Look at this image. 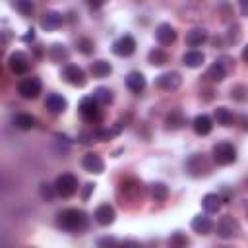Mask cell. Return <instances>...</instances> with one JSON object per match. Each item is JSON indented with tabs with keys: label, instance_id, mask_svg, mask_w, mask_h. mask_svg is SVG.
Here are the masks:
<instances>
[{
	"label": "cell",
	"instance_id": "15",
	"mask_svg": "<svg viewBox=\"0 0 248 248\" xmlns=\"http://www.w3.org/2000/svg\"><path fill=\"white\" fill-rule=\"evenodd\" d=\"M45 107L52 112V114H62L66 108H68V101L58 95V93H48L46 99H45Z\"/></svg>",
	"mask_w": 248,
	"mask_h": 248
},
{
	"label": "cell",
	"instance_id": "34",
	"mask_svg": "<svg viewBox=\"0 0 248 248\" xmlns=\"http://www.w3.org/2000/svg\"><path fill=\"white\" fill-rule=\"evenodd\" d=\"M120 240L114 238V236H101L97 240V248H118Z\"/></svg>",
	"mask_w": 248,
	"mask_h": 248
},
{
	"label": "cell",
	"instance_id": "5",
	"mask_svg": "<svg viewBox=\"0 0 248 248\" xmlns=\"http://www.w3.org/2000/svg\"><path fill=\"white\" fill-rule=\"evenodd\" d=\"M209 170H211V163L203 153H196L186 161V172L190 176H196V178L205 176V174H209Z\"/></svg>",
	"mask_w": 248,
	"mask_h": 248
},
{
	"label": "cell",
	"instance_id": "16",
	"mask_svg": "<svg viewBox=\"0 0 248 248\" xmlns=\"http://www.w3.org/2000/svg\"><path fill=\"white\" fill-rule=\"evenodd\" d=\"M62 21H64L62 14H60V12H54V10H48V12H45V14L41 16V27L46 29V31L58 29V27L62 25Z\"/></svg>",
	"mask_w": 248,
	"mask_h": 248
},
{
	"label": "cell",
	"instance_id": "22",
	"mask_svg": "<svg viewBox=\"0 0 248 248\" xmlns=\"http://www.w3.org/2000/svg\"><path fill=\"white\" fill-rule=\"evenodd\" d=\"M202 207L207 213H217L221 209V196L219 194H205L202 198Z\"/></svg>",
	"mask_w": 248,
	"mask_h": 248
},
{
	"label": "cell",
	"instance_id": "8",
	"mask_svg": "<svg viewBox=\"0 0 248 248\" xmlns=\"http://www.w3.org/2000/svg\"><path fill=\"white\" fill-rule=\"evenodd\" d=\"M155 85H157L159 89H163V91H174V89H178V87L182 85V76H180V72H176V70L165 72V74L157 76Z\"/></svg>",
	"mask_w": 248,
	"mask_h": 248
},
{
	"label": "cell",
	"instance_id": "11",
	"mask_svg": "<svg viewBox=\"0 0 248 248\" xmlns=\"http://www.w3.org/2000/svg\"><path fill=\"white\" fill-rule=\"evenodd\" d=\"M81 167L91 174H101L105 170V161L97 153H85L81 159Z\"/></svg>",
	"mask_w": 248,
	"mask_h": 248
},
{
	"label": "cell",
	"instance_id": "7",
	"mask_svg": "<svg viewBox=\"0 0 248 248\" xmlns=\"http://www.w3.org/2000/svg\"><path fill=\"white\" fill-rule=\"evenodd\" d=\"M41 89H43V81L37 76H29V78L21 79L19 85H17V91H19V95L23 99H35V97H39Z\"/></svg>",
	"mask_w": 248,
	"mask_h": 248
},
{
	"label": "cell",
	"instance_id": "25",
	"mask_svg": "<svg viewBox=\"0 0 248 248\" xmlns=\"http://www.w3.org/2000/svg\"><path fill=\"white\" fill-rule=\"evenodd\" d=\"M225 76H227V70H225L223 62H215V64H211V66L207 68V74H205V78H209L211 81H223Z\"/></svg>",
	"mask_w": 248,
	"mask_h": 248
},
{
	"label": "cell",
	"instance_id": "30",
	"mask_svg": "<svg viewBox=\"0 0 248 248\" xmlns=\"http://www.w3.org/2000/svg\"><path fill=\"white\" fill-rule=\"evenodd\" d=\"M151 198H153L155 202H165V200L169 198V188H167V184H163V182H153V184H151Z\"/></svg>",
	"mask_w": 248,
	"mask_h": 248
},
{
	"label": "cell",
	"instance_id": "37",
	"mask_svg": "<svg viewBox=\"0 0 248 248\" xmlns=\"http://www.w3.org/2000/svg\"><path fill=\"white\" fill-rule=\"evenodd\" d=\"M244 93H246V87H244V85H234V87L231 89V97L236 99V101H244V99H246Z\"/></svg>",
	"mask_w": 248,
	"mask_h": 248
},
{
	"label": "cell",
	"instance_id": "13",
	"mask_svg": "<svg viewBox=\"0 0 248 248\" xmlns=\"http://www.w3.org/2000/svg\"><path fill=\"white\" fill-rule=\"evenodd\" d=\"M95 221L101 225V227H108V225H112L114 223V219H116V211H114V207L112 205H108V203H101L97 209H95Z\"/></svg>",
	"mask_w": 248,
	"mask_h": 248
},
{
	"label": "cell",
	"instance_id": "29",
	"mask_svg": "<svg viewBox=\"0 0 248 248\" xmlns=\"http://www.w3.org/2000/svg\"><path fill=\"white\" fill-rule=\"evenodd\" d=\"M48 56H50L54 62H62V60H68L70 52H68V48H66L64 45L54 43V45L50 46V50H48Z\"/></svg>",
	"mask_w": 248,
	"mask_h": 248
},
{
	"label": "cell",
	"instance_id": "9",
	"mask_svg": "<svg viewBox=\"0 0 248 248\" xmlns=\"http://www.w3.org/2000/svg\"><path fill=\"white\" fill-rule=\"evenodd\" d=\"M112 52L120 58H128L136 52V39L132 35H122L112 43Z\"/></svg>",
	"mask_w": 248,
	"mask_h": 248
},
{
	"label": "cell",
	"instance_id": "14",
	"mask_svg": "<svg viewBox=\"0 0 248 248\" xmlns=\"http://www.w3.org/2000/svg\"><path fill=\"white\" fill-rule=\"evenodd\" d=\"M155 39L161 43V45H172L176 41V29L170 25V23H161L157 25L155 29Z\"/></svg>",
	"mask_w": 248,
	"mask_h": 248
},
{
	"label": "cell",
	"instance_id": "36",
	"mask_svg": "<svg viewBox=\"0 0 248 248\" xmlns=\"http://www.w3.org/2000/svg\"><path fill=\"white\" fill-rule=\"evenodd\" d=\"M14 8H16V10H19V12H21V16H31V14H33V10H35V6H33L31 2H16V4H14Z\"/></svg>",
	"mask_w": 248,
	"mask_h": 248
},
{
	"label": "cell",
	"instance_id": "35",
	"mask_svg": "<svg viewBox=\"0 0 248 248\" xmlns=\"http://www.w3.org/2000/svg\"><path fill=\"white\" fill-rule=\"evenodd\" d=\"M39 194H41V198H43V200L50 202V200L54 198V194H56V192H54V186H50V184H45V182H43V184H41V188H39Z\"/></svg>",
	"mask_w": 248,
	"mask_h": 248
},
{
	"label": "cell",
	"instance_id": "28",
	"mask_svg": "<svg viewBox=\"0 0 248 248\" xmlns=\"http://www.w3.org/2000/svg\"><path fill=\"white\" fill-rule=\"evenodd\" d=\"M190 246V238L180 232V231H174L170 236H169V248H188Z\"/></svg>",
	"mask_w": 248,
	"mask_h": 248
},
{
	"label": "cell",
	"instance_id": "21",
	"mask_svg": "<svg viewBox=\"0 0 248 248\" xmlns=\"http://www.w3.org/2000/svg\"><path fill=\"white\" fill-rule=\"evenodd\" d=\"M203 62H205V56H203V52H200V50H188V52L182 56V64L188 66V68H200Z\"/></svg>",
	"mask_w": 248,
	"mask_h": 248
},
{
	"label": "cell",
	"instance_id": "18",
	"mask_svg": "<svg viewBox=\"0 0 248 248\" xmlns=\"http://www.w3.org/2000/svg\"><path fill=\"white\" fill-rule=\"evenodd\" d=\"M192 128H194V132L198 136H207L213 130V120L207 114H198L194 118V122H192Z\"/></svg>",
	"mask_w": 248,
	"mask_h": 248
},
{
	"label": "cell",
	"instance_id": "1",
	"mask_svg": "<svg viewBox=\"0 0 248 248\" xmlns=\"http://www.w3.org/2000/svg\"><path fill=\"white\" fill-rule=\"evenodd\" d=\"M56 223H58L60 229L76 232V231H81L87 225V215H85V211H81L78 207H68V209H62L56 215Z\"/></svg>",
	"mask_w": 248,
	"mask_h": 248
},
{
	"label": "cell",
	"instance_id": "12",
	"mask_svg": "<svg viewBox=\"0 0 248 248\" xmlns=\"http://www.w3.org/2000/svg\"><path fill=\"white\" fill-rule=\"evenodd\" d=\"M8 64H10V70H12L14 74H25V72L29 70V58H27V54L21 52V50L12 52L10 58H8Z\"/></svg>",
	"mask_w": 248,
	"mask_h": 248
},
{
	"label": "cell",
	"instance_id": "39",
	"mask_svg": "<svg viewBox=\"0 0 248 248\" xmlns=\"http://www.w3.org/2000/svg\"><path fill=\"white\" fill-rule=\"evenodd\" d=\"M93 190H95V184H93V182H87V184H85V188H83V192H81V198H83V200H87V198H89V194H91Z\"/></svg>",
	"mask_w": 248,
	"mask_h": 248
},
{
	"label": "cell",
	"instance_id": "31",
	"mask_svg": "<svg viewBox=\"0 0 248 248\" xmlns=\"http://www.w3.org/2000/svg\"><path fill=\"white\" fill-rule=\"evenodd\" d=\"M147 58H149V64H153V66H163V64L169 62V54H167L165 50H161V48H153V50H149Z\"/></svg>",
	"mask_w": 248,
	"mask_h": 248
},
{
	"label": "cell",
	"instance_id": "24",
	"mask_svg": "<svg viewBox=\"0 0 248 248\" xmlns=\"http://www.w3.org/2000/svg\"><path fill=\"white\" fill-rule=\"evenodd\" d=\"M12 122H14V126L19 128V130H31V128H35V118H33L31 114H27V112L16 114V116L12 118Z\"/></svg>",
	"mask_w": 248,
	"mask_h": 248
},
{
	"label": "cell",
	"instance_id": "19",
	"mask_svg": "<svg viewBox=\"0 0 248 248\" xmlns=\"http://www.w3.org/2000/svg\"><path fill=\"white\" fill-rule=\"evenodd\" d=\"M192 231L198 232V234H209L213 231V221L207 217V215H196L190 223Z\"/></svg>",
	"mask_w": 248,
	"mask_h": 248
},
{
	"label": "cell",
	"instance_id": "4",
	"mask_svg": "<svg viewBox=\"0 0 248 248\" xmlns=\"http://www.w3.org/2000/svg\"><path fill=\"white\" fill-rule=\"evenodd\" d=\"M217 236L223 240H231L240 236V223L232 215H223L217 223Z\"/></svg>",
	"mask_w": 248,
	"mask_h": 248
},
{
	"label": "cell",
	"instance_id": "23",
	"mask_svg": "<svg viewBox=\"0 0 248 248\" xmlns=\"http://www.w3.org/2000/svg\"><path fill=\"white\" fill-rule=\"evenodd\" d=\"M110 72H112L110 62H107V60H103V58L91 62V74H93L95 78H107Z\"/></svg>",
	"mask_w": 248,
	"mask_h": 248
},
{
	"label": "cell",
	"instance_id": "2",
	"mask_svg": "<svg viewBox=\"0 0 248 248\" xmlns=\"http://www.w3.org/2000/svg\"><path fill=\"white\" fill-rule=\"evenodd\" d=\"M211 157H213V163L225 167V165H231V163L236 161V149H234L232 143L221 141V143H215V145H213Z\"/></svg>",
	"mask_w": 248,
	"mask_h": 248
},
{
	"label": "cell",
	"instance_id": "20",
	"mask_svg": "<svg viewBox=\"0 0 248 248\" xmlns=\"http://www.w3.org/2000/svg\"><path fill=\"white\" fill-rule=\"evenodd\" d=\"M207 41V31L203 27H194L186 33V45L188 46H200Z\"/></svg>",
	"mask_w": 248,
	"mask_h": 248
},
{
	"label": "cell",
	"instance_id": "10",
	"mask_svg": "<svg viewBox=\"0 0 248 248\" xmlns=\"http://www.w3.org/2000/svg\"><path fill=\"white\" fill-rule=\"evenodd\" d=\"M79 114L83 116L85 122L93 124V122H97L101 118V108H99V105L95 103L93 97H83L79 101Z\"/></svg>",
	"mask_w": 248,
	"mask_h": 248
},
{
	"label": "cell",
	"instance_id": "27",
	"mask_svg": "<svg viewBox=\"0 0 248 248\" xmlns=\"http://www.w3.org/2000/svg\"><path fill=\"white\" fill-rule=\"evenodd\" d=\"M215 120H217V124H221V126H232L234 114H232L227 107H217V108H215Z\"/></svg>",
	"mask_w": 248,
	"mask_h": 248
},
{
	"label": "cell",
	"instance_id": "32",
	"mask_svg": "<svg viewBox=\"0 0 248 248\" xmlns=\"http://www.w3.org/2000/svg\"><path fill=\"white\" fill-rule=\"evenodd\" d=\"M184 126V116L180 114V110H172L169 116H167V128L169 130H178Z\"/></svg>",
	"mask_w": 248,
	"mask_h": 248
},
{
	"label": "cell",
	"instance_id": "33",
	"mask_svg": "<svg viewBox=\"0 0 248 248\" xmlns=\"http://www.w3.org/2000/svg\"><path fill=\"white\" fill-rule=\"evenodd\" d=\"M78 50L83 54H91L95 50V43L87 37H81V39H78Z\"/></svg>",
	"mask_w": 248,
	"mask_h": 248
},
{
	"label": "cell",
	"instance_id": "26",
	"mask_svg": "<svg viewBox=\"0 0 248 248\" xmlns=\"http://www.w3.org/2000/svg\"><path fill=\"white\" fill-rule=\"evenodd\" d=\"M91 97L95 99L97 105H110L112 99H114V95H112V91H110L108 87H97Z\"/></svg>",
	"mask_w": 248,
	"mask_h": 248
},
{
	"label": "cell",
	"instance_id": "6",
	"mask_svg": "<svg viewBox=\"0 0 248 248\" xmlns=\"http://www.w3.org/2000/svg\"><path fill=\"white\" fill-rule=\"evenodd\" d=\"M62 79L74 87H83L87 83V76L78 64H66L62 70Z\"/></svg>",
	"mask_w": 248,
	"mask_h": 248
},
{
	"label": "cell",
	"instance_id": "3",
	"mask_svg": "<svg viewBox=\"0 0 248 248\" xmlns=\"http://www.w3.org/2000/svg\"><path fill=\"white\" fill-rule=\"evenodd\" d=\"M78 178L72 174V172H64V174H58L56 176V182H54V192L60 196V198H72L78 194Z\"/></svg>",
	"mask_w": 248,
	"mask_h": 248
},
{
	"label": "cell",
	"instance_id": "38",
	"mask_svg": "<svg viewBox=\"0 0 248 248\" xmlns=\"http://www.w3.org/2000/svg\"><path fill=\"white\" fill-rule=\"evenodd\" d=\"M118 248H143L138 240H120Z\"/></svg>",
	"mask_w": 248,
	"mask_h": 248
},
{
	"label": "cell",
	"instance_id": "40",
	"mask_svg": "<svg viewBox=\"0 0 248 248\" xmlns=\"http://www.w3.org/2000/svg\"><path fill=\"white\" fill-rule=\"evenodd\" d=\"M221 248H229V246H221Z\"/></svg>",
	"mask_w": 248,
	"mask_h": 248
},
{
	"label": "cell",
	"instance_id": "17",
	"mask_svg": "<svg viewBox=\"0 0 248 248\" xmlns=\"http://www.w3.org/2000/svg\"><path fill=\"white\" fill-rule=\"evenodd\" d=\"M147 81H145V76L141 72H130L126 76V87L132 91V93H141L145 89Z\"/></svg>",
	"mask_w": 248,
	"mask_h": 248
}]
</instances>
